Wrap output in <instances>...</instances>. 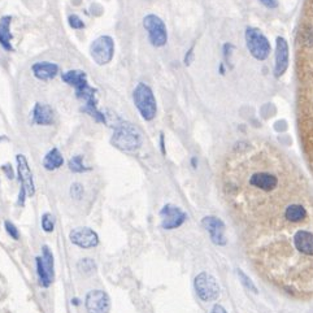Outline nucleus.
Segmentation results:
<instances>
[{
  "label": "nucleus",
  "instance_id": "obj_1",
  "mask_svg": "<svg viewBox=\"0 0 313 313\" xmlns=\"http://www.w3.org/2000/svg\"><path fill=\"white\" fill-rule=\"evenodd\" d=\"M63 81L76 89V94L80 99L86 102V108H96L95 90L90 87L87 76L82 71H69L63 74Z\"/></svg>",
  "mask_w": 313,
  "mask_h": 313
},
{
  "label": "nucleus",
  "instance_id": "obj_2",
  "mask_svg": "<svg viewBox=\"0 0 313 313\" xmlns=\"http://www.w3.org/2000/svg\"><path fill=\"white\" fill-rule=\"evenodd\" d=\"M111 142L118 150L137 151L142 146V134L131 124H121L116 128Z\"/></svg>",
  "mask_w": 313,
  "mask_h": 313
},
{
  "label": "nucleus",
  "instance_id": "obj_3",
  "mask_svg": "<svg viewBox=\"0 0 313 313\" xmlns=\"http://www.w3.org/2000/svg\"><path fill=\"white\" fill-rule=\"evenodd\" d=\"M134 103L146 121L154 120L157 112L156 99H155L154 93L148 85L138 83V86L134 90Z\"/></svg>",
  "mask_w": 313,
  "mask_h": 313
},
{
  "label": "nucleus",
  "instance_id": "obj_4",
  "mask_svg": "<svg viewBox=\"0 0 313 313\" xmlns=\"http://www.w3.org/2000/svg\"><path fill=\"white\" fill-rule=\"evenodd\" d=\"M246 43L249 54L257 60H265L270 54V43L260 30L248 28L246 30Z\"/></svg>",
  "mask_w": 313,
  "mask_h": 313
},
{
  "label": "nucleus",
  "instance_id": "obj_5",
  "mask_svg": "<svg viewBox=\"0 0 313 313\" xmlns=\"http://www.w3.org/2000/svg\"><path fill=\"white\" fill-rule=\"evenodd\" d=\"M196 294L203 301H213L220 296V286L213 275L203 272L195 277L194 281Z\"/></svg>",
  "mask_w": 313,
  "mask_h": 313
},
{
  "label": "nucleus",
  "instance_id": "obj_6",
  "mask_svg": "<svg viewBox=\"0 0 313 313\" xmlns=\"http://www.w3.org/2000/svg\"><path fill=\"white\" fill-rule=\"evenodd\" d=\"M143 26L146 32L148 33L151 45L155 47H161L168 41V33L164 21L155 15H148L144 17Z\"/></svg>",
  "mask_w": 313,
  "mask_h": 313
},
{
  "label": "nucleus",
  "instance_id": "obj_7",
  "mask_svg": "<svg viewBox=\"0 0 313 313\" xmlns=\"http://www.w3.org/2000/svg\"><path fill=\"white\" fill-rule=\"evenodd\" d=\"M91 58L98 65H106L112 60L113 54H115V43L113 39L108 36L99 37L93 42L91 48Z\"/></svg>",
  "mask_w": 313,
  "mask_h": 313
},
{
  "label": "nucleus",
  "instance_id": "obj_8",
  "mask_svg": "<svg viewBox=\"0 0 313 313\" xmlns=\"http://www.w3.org/2000/svg\"><path fill=\"white\" fill-rule=\"evenodd\" d=\"M85 307L89 313H108L111 309V299L104 291L93 290L86 295Z\"/></svg>",
  "mask_w": 313,
  "mask_h": 313
},
{
  "label": "nucleus",
  "instance_id": "obj_9",
  "mask_svg": "<svg viewBox=\"0 0 313 313\" xmlns=\"http://www.w3.org/2000/svg\"><path fill=\"white\" fill-rule=\"evenodd\" d=\"M161 216V226L165 230H172L177 229L186 221V213L181 208L173 204H166L165 207L160 211Z\"/></svg>",
  "mask_w": 313,
  "mask_h": 313
},
{
  "label": "nucleus",
  "instance_id": "obj_10",
  "mask_svg": "<svg viewBox=\"0 0 313 313\" xmlns=\"http://www.w3.org/2000/svg\"><path fill=\"white\" fill-rule=\"evenodd\" d=\"M69 239L81 248H94L99 244V236L90 227H76L69 234Z\"/></svg>",
  "mask_w": 313,
  "mask_h": 313
},
{
  "label": "nucleus",
  "instance_id": "obj_11",
  "mask_svg": "<svg viewBox=\"0 0 313 313\" xmlns=\"http://www.w3.org/2000/svg\"><path fill=\"white\" fill-rule=\"evenodd\" d=\"M201 225L209 233L212 242L214 244H217V246H225L226 244L227 240L226 236H225L224 221L217 217H213V216H208V217L203 218Z\"/></svg>",
  "mask_w": 313,
  "mask_h": 313
},
{
  "label": "nucleus",
  "instance_id": "obj_12",
  "mask_svg": "<svg viewBox=\"0 0 313 313\" xmlns=\"http://www.w3.org/2000/svg\"><path fill=\"white\" fill-rule=\"evenodd\" d=\"M17 173H19L20 182L21 186L26 190V194L32 198L36 194V185H34V179H33V173L30 170L29 163L24 155H17Z\"/></svg>",
  "mask_w": 313,
  "mask_h": 313
},
{
  "label": "nucleus",
  "instance_id": "obj_13",
  "mask_svg": "<svg viewBox=\"0 0 313 313\" xmlns=\"http://www.w3.org/2000/svg\"><path fill=\"white\" fill-rule=\"evenodd\" d=\"M288 67V46L284 38H277V50H275V77H281Z\"/></svg>",
  "mask_w": 313,
  "mask_h": 313
},
{
  "label": "nucleus",
  "instance_id": "obj_14",
  "mask_svg": "<svg viewBox=\"0 0 313 313\" xmlns=\"http://www.w3.org/2000/svg\"><path fill=\"white\" fill-rule=\"evenodd\" d=\"M33 122L42 126H48L54 122V111L47 104L37 103L33 109Z\"/></svg>",
  "mask_w": 313,
  "mask_h": 313
},
{
  "label": "nucleus",
  "instance_id": "obj_15",
  "mask_svg": "<svg viewBox=\"0 0 313 313\" xmlns=\"http://www.w3.org/2000/svg\"><path fill=\"white\" fill-rule=\"evenodd\" d=\"M33 72L38 80L50 81L56 77V74L59 73V67L54 63L43 61V63H36L33 65Z\"/></svg>",
  "mask_w": 313,
  "mask_h": 313
},
{
  "label": "nucleus",
  "instance_id": "obj_16",
  "mask_svg": "<svg viewBox=\"0 0 313 313\" xmlns=\"http://www.w3.org/2000/svg\"><path fill=\"white\" fill-rule=\"evenodd\" d=\"M11 16H4L0 20V45L6 48L7 51H12V45H11V41H12V34L10 32V25H11Z\"/></svg>",
  "mask_w": 313,
  "mask_h": 313
},
{
  "label": "nucleus",
  "instance_id": "obj_17",
  "mask_svg": "<svg viewBox=\"0 0 313 313\" xmlns=\"http://www.w3.org/2000/svg\"><path fill=\"white\" fill-rule=\"evenodd\" d=\"M64 164V157L58 148H52L43 159V166L47 170H56Z\"/></svg>",
  "mask_w": 313,
  "mask_h": 313
},
{
  "label": "nucleus",
  "instance_id": "obj_18",
  "mask_svg": "<svg viewBox=\"0 0 313 313\" xmlns=\"http://www.w3.org/2000/svg\"><path fill=\"white\" fill-rule=\"evenodd\" d=\"M42 261H43V265H45L46 272H47L48 277L51 278L52 281H54V277H55V272H54V255H52L51 249L48 248L47 246H43L42 247Z\"/></svg>",
  "mask_w": 313,
  "mask_h": 313
},
{
  "label": "nucleus",
  "instance_id": "obj_19",
  "mask_svg": "<svg viewBox=\"0 0 313 313\" xmlns=\"http://www.w3.org/2000/svg\"><path fill=\"white\" fill-rule=\"evenodd\" d=\"M37 272H38L39 283H41L42 287H48V286L52 283V279L48 277L47 272H46L43 261H42V257H37Z\"/></svg>",
  "mask_w": 313,
  "mask_h": 313
},
{
  "label": "nucleus",
  "instance_id": "obj_20",
  "mask_svg": "<svg viewBox=\"0 0 313 313\" xmlns=\"http://www.w3.org/2000/svg\"><path fill=\"white\" fill-rule=\"evenodd\" d=\"M68 166H69V170L73 173H82L90 169V168H86V166L83 165V157L81 155L72 157L69 160V163H68Z\"/></svg>",
  "mask_w": 313,
  "mask_h": 313
},
{
  "label": "nucleus",
  "instance_id": "obj_21",
  "mask_svg": "<svg viewBox=\"0 0 313 313\" xmlns=\"http://www.w3.org/2000/svg\"><path fill=\"white\" fill-rule=\"evenodd\" d=\"M78 270L82 273H91L96 269L95 262L93 259H89V257H85V259H81L77 264Z\"/></svg>",
  "mask_w": 313,
  "mask_h": 313
},
{
  "label": "nucleus",
  "instance_id": "obj_22",
  "mask_svg": "<svg viewBox=\"0 0 313 313\" xmlns=\"http://www.w3.org/2000/svg\"><path fill=\"white\" fill-rule=\"evenodd\" d=\"M41 225H42V229L43 231L46 233H52L55 229V220H54V216L51 213H45L42 216V220H41Z\"/></svg>",
  "mask_w": 313,
  "mask_h": 313
},
{
  "label": "nucleus",
  "instance_id": "obj_23",
  "mask_svg": "<svg viewBox=\"0 0 313 313\" xmlns=\"http://www.w3.org/2000/svg\"><path fill=\"white\" fill-rule=\"evenodd\" d=\"M238 275H239L242 283L244 284V286H246V287L248 288V290H251V291H252V292L257 294V287H256L255 283H253V282L251 281V278H249L248 275L246 274V273L243 272L242 269H239V270H238Z\"/></svg>",
  "mask_w": 313,
  "mask_h": 313
},
{
  "label": "nucleus",
  "instance_id": "obj_24",
  "mask_svg": "<svg viewBox=\"0 0 313 313\" xmlns=\"http://www.w3.org/2000/svg\"><path fill=\"white\" fill-rule=\"evenodd\" d=\"M83 194H85V190H83V186L81 183L76 182L71 186V196L74 198L76 200H80L82 199Z\"/></svg>",
  "mask_w": 313,
  "mask_h": 313
},
{
  "label": "nucleus",
  "instance_id": "obj_25",
  "mask_svg": "<svg viewBox=\"0 0 313 313\" xmlns=\"http://www.w3.org/2000/svg\"><path fill=\"white\" fill-rule=\"evenodd\" d=\"M4 226H6L7 233L10 234L11 238H13L15 240L20 239V231H19V229L15 226V224H12L11 221H6V222H4Z\"/></svg>",
  "mask_w": 313,
  "mask_h": 313
},
{
  "label": "nucleus",
  "instance_id": "obj_26",
  "mask_svg": "<svg viewBox=\"0 0 313 313\" xmlns=\"http://www.w3.org/2000/svg\"><path fill=\"white\" fill-rule=\"evenodd\" d=\"M69 25H71L73 29H82V28H85V24H83L82 20L78 16H76V15L69 17Z\"/></svg>",
  "mask_w": 313,
  "mask_h": 313
},
{
  "label": "nucleus",
  "instance_id": "obj_27",
  "mask_svg": "<svg viewBox=\"0 0 313 313\" xmlns=\"http://www.w3.org/2000/svg\"><path fill=\"white\" fill-rule=\"evenodd\" d=\"M2 169H3V172L6 173V176L10 179H12L13 177H15V172H13L12 166H11L10 164H4V165L2 166Z\"/></svg>",
  "mask_w": 313,
  "mask_h": 313
},
{
  "label": "nucleus",
  "instance_id": "obj_28",
  "mask_svg": "<svg viewBox=\"0 0 313 313\" xmlns=\"http://www.w3.org/2000/svg\"><path fill=\"white\" fill-rule=\"evenodd\" d=\"M25 195H26V190L24 189L23 186H21V190H20V195H19V204L23 207L25 204Z\"/></svg>",
  "mask_w": 313,
  "mask_h": 313
},
{
  "label": "nucleus",
  "instance_id": "obj_29",
  "mask_svg": "<svg viewBox=\"0 0 313 313\" xmlns=\"http://www.w3.org/2000/svg\"><path fill=\"white\" fill-rule=\"evenodd\" d=\"M266 8H275L277 7V0H260Z\"/></svg>",
  "mask_w": 313,
  "mask_h": 313
},
{
  "label": "nucleus",
  "instance_id": "obj_30",
  "mask_svg": "<svg viewBox=\"0 0 313 313\" xmlns=\"http://www.w3.org/2000/svg\"><path fill=\"white\" fill-rule=\"evenodd\" d=\"M211 313H227L226 309H225L222 305H220V304H216V305H213V308H212Z\"/></svg>",
  "mask_w": 313,
  "mask_h": 313
},
{
  "label": "nucleus",
  "instance_id": "obj_31",
  "mask_svg": "<svg viewBox=\"0 0 313 313\" xmlns=\"http://www.w3.org/2000/svg\"><path fill=\"white\" fill-rule=\"evenodd\" d=\"M72 304H74V305H78V304H80V300H78V299H72Z\"/></svg>",
  "mask_w": 313,
  "mask_h": 313
}]
</instances>
